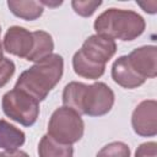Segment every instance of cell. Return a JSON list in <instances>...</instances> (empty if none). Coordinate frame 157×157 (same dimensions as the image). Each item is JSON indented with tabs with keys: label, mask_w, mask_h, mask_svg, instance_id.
I'll return each instance as SVG.
<instances>
[{
	"label": "cell",
	"mask_w": 157,
	"mask_h": 157,
	"mask_svg": "<svg viewBox=\"0 0 157 157\" xmlns=\"http://www.w3.org/2000/svg\"><path fill=\"white\" fill-rule=\"evenodd\" d=\"M1 108L7 118L28 128L39 117V102L17 88L10 90L2 96Z\"/></svg>",
	"instance_id": "8992f818"
},
{
	"label": "cell",
	"mask_w": 157,
	"mask_h": 157,
	"mask_svg": "<svg viewBox=\"0 0 157 157\" xmlns=\"http://www.w3.org/2000/svg\"><path fill=\"white\" fill-rule=\"evenodd\" d=\"M131 126L139 136L157 135V102L155 99H145L135 107L131 114Z\"/></svg>",
	"instance_id": "52a82bcc"
},
{
	"label": "cell",
	"mask_w": 157,
	"mask_h": 157,
	"mask_svg": "<svg viewBox=\"0 0 157 157\" xmlns=\"http://www.w3.org/2000/svg\"><path fill=\"white\" fill-rule=\"evenodd\" d=\"M26 141L25 132L10 124L5 119H0V148L5 151L18 150Z\"/></svg>",
	"instance_id": "8fae6325"
},
{
	"label": "cell",
	"mask_w": 157,
	"mask_h": 157,
	"mask_svg": "<svg viewBox=\"0 0 157 157\" xmlns=\"http://www.w3.org/2000/svg\"><path fill=\"white\" fill-rule=\"evenodd\" d=\"M117 52V43L114 39L92 34L83 43L72 56V69L76 75L97 80L103 76L105 64L114 56Z\"/></svg>",
	"instance_id": "3957f363"
},
{
	"label": "cell",
	"mask_w": 157,
	"mask_h": 157,
	"mask_svg": "<svg viewBox=\"0 0 157 157\" xmlns=\"http://www.w3.org/2000/svg\"><path fill=\"white\" fill-rule=\"evenodd\" d=\"M40 4L44 6H49V7H55V6H59L63 4V1H48V0H42Z\"/></svg>",
	"instance_id": "44dd1931"
},
{
	"label": "cell",
	"mask_w": 157,
	"mask_h": 157,
	"mask_svg": "<svg viewBox=\"0 0 157 157\" xmlns=\"http://www.w3.org/2000/svg\"><path fill=\"white\" fill-rule=\"evenodd\" d=\"M32 34H33V48L28 54V56L26 58V60L37 63L53 54L54 40L52 36L45 31H40V29L34 31L32 32Z\"/></svg>",
	"instance_id": "7c38bea8"
},
{
	"label": "cell",
	"mask_w": 157,
	"mask_h": 157,
	"mask_svg": "<svg viewBox=\"0 0 157 157\" xmlns=\"http://www.w3.org/2000/svg\"><path fill=\"white\" fill-rule=\"evenodd\" d=\"M7 7L18 18L25 21H34L43 15L44 6L36 0H7Z\"/></svg>",
	"instance_id": "4fadbf2b"
},
{
	"label": "cell",
	"mask_w": 157,
	"mask_h": 157,
	"mask_svg": "<svg viewBox=\"0 0 157 157\" xmlns=\"http://www.w3.org/2000/svg\"><path fill=\"white\" fill-rule=\"evenodd\" d=\"M0 33H1V26H0ZM4 59V48H2V44L0 42V61Z\"/></svg>",
	"instance_id": "7402d4cb"
},
{
	"label": "cell",
	"mask_w": 157,
	"mask_h": 157,
	"mask_svg": "<svg viewBox=\"0 0 157 157\" xmlns=\"http://www.w3.org/2000/svg\"><path fill=\"white\" fill-rule=\"evenodd\" d=\"M130 147L121 141H113L103 146L96 155V157H130Z\"/></svg>",
	"instance_id": "9a60e30c"
},
{
	"label": "cell",
	"mask_w": 157,
	"mask_h": 157,
	"mask_svg": "<svg viewBox=\"0 0 157 157\" xmlns=\"http://www.w3.org/2000/svg\"><path fill=\"white\" fill-rule=\"evenodd\" d=\"M135 157H157V144L148 141L139 145L135 151Z\"/></svg>",
	"instance_id": "ac0fdd59"
},
{
	"label": "cell",
	"mask_w": 157,
	"mask_h": 157,
	"mask_svg": "<svg viewBox=\"0 0 157 157\" xmlns=\"http://www.w3.org/2000/svg\"><path fill=\"white\" fill-rule=\"evenodd\" d=\"M112 78L117 85L128 90L137 88L146 81V78L132 69L126 55H121L114 60L112 65Z\"/></svg>",
	"instance_id": "30bf717a"
},
{
	"label": "cell",
	"mask_w": 157,
	"mask_h": 157,
	"mask_svg": "<svg viewBox=\"0 0 157 157\" xmlns=\"http://www.w3.org/2000/svg\"><path fill=\"white\" fill-rule=\"evenodd\" d=\"M39 157H74L72 145H65L55 141L48 134L43 135L38 144Z\"/></svg>",
	"instance_id": "5bb4252c"
},
{
	"label": "cell",
	"mask_w": 157,
	"mask_h": 157,
	"mask_svg": "<svg viewBox=\"0 0 157 157\" xmlns=\"http://www.w3.org/2000/svg\"><path fill=\"white\" fill-rule=\"evenodd\" d=\"M102 5L101 0H74L71 1V6L74 11L82 16V17H90L94 13V11Z\"/></svg>",
	"instance_id": "2e32d148"
},
{
	"label": "cell",
	"mask_w": 157,
	"mask_h": 157,
	"mask_svg": "<svg viewBox=\"0 0 157 157\" xmlns=\"http://www.w3.org/2000/svg\"><path fill=\"white\" fill-rule=\"evenodd\" d=\"M85 132V123L81 115L69 107L56 108L48 123V135L55 141L72 145L80 141Z\"/></svg>",
	"instance_id": "5b68a950"
},
{
	"label": "cell",
	"mask_w": 157,
	"mask_h": 157,
	"mask_svg": "<svg viewBox=\"0 0 157 157\" xmlns=\"http://www.w3.org/2000/svg\"><path fill=\"white\" fill-rule=\"evenodd\" d=\"M64 72V59L59 54H52L40 61L34 63L17 78L15 88L21 90L42 102L48 93L59 83Z\"/></svg>",
	"instance_id": "7a4b0ae2"
},
{
	"label": "cell",
	"mask_w": 157,
	"mask_h": 157,
	"mask_svg": "<svg viewBox=\"0 0 157 157\" xmlns=\"http://www.w3.org/2000/svg\"><path fill=\"white\" fill-rule=\"evenodd\" d=\"M15 63L11 59L4 56V59L0 61V88H2L11 80V77L15 74Z\"/></svg>",
	"instance_id": "e0dca14e"
},
{
	"label": "cell",
	"mask_w": 157,
	"mask_h": 157,
	"mask_svg": "<svg viewBox=\"0 0 157 157\" xmlns=\"http://www.w3.org/2000/svg\"><path fill=\"white\" fill-rule=\"evenodd\" d=\"M0 157H29V155L21 150H13V151H1Z\"/></svg>",
	"instance_id": "d6986e66"
},
{
	"label": "cell",
	"mask_w": 157,
	"mask_h": 157,
	"mask_svg": "<svg viewBox=\"0 0 157 157\" xmlns=\"http://www.w3.org/2000/svg\"><path fill=\"white\" fill-rule=\"evenodd\" d=\"M139 6L142 7V10L147 13H156V9H157V2L156 1H150V2H137Z\"/></svg>",
	"instance_id": "ffe728a7"
},
{
	"label": "cell",
	"mask_w": 157,
	"mask_h": 157,
	"mask_svg": "<svg viewBox=\"0 0 157 157\" xmlns=\"http://www.w3.org/2000/svg\"><path fill=\"white\" fill-rule=\"evenodd\" d=\"M2 48L18 58H27L33 48V34L21 26H11L4 37Z\"/></svg>",
	"instance_id": "9c48e42d"
},
{
	"label": "cell",
	"mask_w": 157,
	"mask_h": 157,
	"mask_svg": "<svg viewBox=\"0 0 157 157\" xmlns=\"http://www.w3.org/2000/svg\"><path fill=\"white\" fill-rule=\"evenodd\" d=\"M96 34H101L112 39L130 42L140 37L146 22L141 15L132 10L110 7L103 11L93 23Z\"/></svg>",
	"instance_id": "277c9868"
},
{
	"label": "cell",
	"mask_w": 157,
	"mask_h": 157,
	"mask_svg": "<svg viewBox=\"0 0 157 157\" xmlns=\"http://www.w3.org/2000/svg\"><path fill=\"white\" fill-rule=\"evenodd\" d=\"M113 90L104 82L86 85L77 81L69 82L63 91V105L77 112L80 115L102 117L114 105Z\"/></svg>",
	"instance_id": "6da1fadb"
},
{
	"label": "cell",
	"mask_w": 157,
	"mask_h": 157,
	"mask_svg": "<svg viewBox=\"0 0 157 157\" xmlns=\"http://www.w3.org/2000/svg\"><path fill=\"white\" fill-rule=\"evenodd\" d=\"M128 56L132 69L144 78L157 76V47L142 45L134 49Z\"/></svg>",
	"instance_id": "ba28073f"
}]
</instances>
